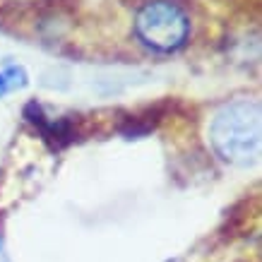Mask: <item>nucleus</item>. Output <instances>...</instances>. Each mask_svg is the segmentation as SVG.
<instances>
[{
  "instance_id": "1",
  "label": "nucleus",
  "mask_w": 262,
  "mask_h": 262,
  "mask_svg": "<svg viewBox=\"0 0 262 262\" xmlns=\"http://www.w3.org/2000/svg\"><path fill=\"white\" fill-rule=\"evenodd\" d=\"M209 140L229 164L246 166L255 161L260 154V106L248 99L226 103L212 120Z\"/></svg>"
},
{
  "instance_id": "2",
  "label": "nucleus",
  "mask_w": 262,
  "mask_h": 262,
  "mask_svg": "<svg viewBox=\"0 0 262 262\" xmlns=\"http://www.w3.org/2000/svg\"><path fill=\"white\" fill-rule=\"evenodd\" d=\"M135 34L144 46L166 53L185 43L190 34V19L171 0H149L137 12Z\"/></svg>"
},
{
  "instance_id": "3",
  "label": "nucleus",
  "mask_w": 262,
  "mask_h": 262,
  "mask_svg": "<svg viewBox=\"0 0 262 262\" xmlns=\"http://www.w3.org/2000/svg\"><path fill=\"white\" fill-rule=\"evenodd\" d=\"M27 118L39 127L43 140L51 142V147H63V144L72 137L70 123H65V120H48L46 116L41 113V108L36 103H29V106H27Z\"/></svg>"
},
{
  "instance_id": "4",
  "label": "nucleus",
  "mask_w": 262,
  "mask_h": 262,
  "mask_svg": "<svg viewBox=\"0 0 262 262\" xmlns=\"http://www.w3.org/2000/svg\"><path fill=\"white\" fill-rule=\"evenodd\" d=\"M8 92H10V84H8V80H5V75L0 72V96L8 94Z\"/></svg>"
},
{
  "instance_id": "5",
  "label": "nucleus",
  "mask_w": 262,
  "mask_h": 262,
  "mask_svg": "<svg viewBox=\"0 0 262 262\" xmlns=\"http://www.w3.org/2000/svg\"><path fill=\"white\" fill-rule=\"evenodd\" d=\"M0 262H10L8 255H5V248H3V243H0Z\"/></svg>"
}]
</instances>
